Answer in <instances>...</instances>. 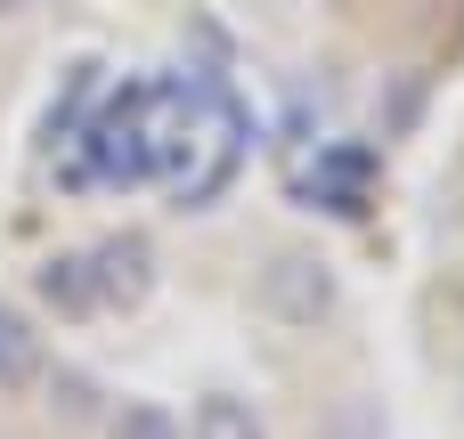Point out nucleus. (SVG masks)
Returning <instances> with one entry per match:
<instances>
[{"mask_svg":"<svg viewBox=\"0 0 464 439\" xmlns=\"http://www.w3.org/2000/svg\"><path fill=\"white\" fill-rule=\"evenodd\" d=\"M155 171H163V138H155V122H147V98H114V106L82 130L73 179H90V187H147Z\"/></svg>","mask_w":464,"mask_h":439,"instance_id":"nucleus-1","label":"nucleus"},{"mask_svg":"<svg viewBox=\"0 0 464 439\" xmlns=\"http://www.w3.org/2000/svg\"><path fill=\"white\" fill-rule=\"evenodd\" d=\"M334 301H343V285H334V261H318V253H277V261L261 269V310H269L277 326H294V334L326 326Z\"/></svg>","mask_w":464,"mask_h":439,"instance_id":"nucleus-2","label":"nucleus"},{"mask_svg":"<svg viewBox=\"0 0 464 439\" xmlns=\"http://www.w3.org/2000/svg\"><path fill=\"white\" fill-rule=\"evenodd\" d=\"M90 285H98V310H139L155 293V244L147 236H106L90 253Z\"/></svg>","mask_w":464,"mask_h":439,"instance_id":"nucleus-3","label":"nucleus"},{"mask_svg":"<svg viewBox=\"0 0 464 439\" xmlns=\"http://www.w3.org/2000/svg\"><path fill=\"white\" fill-rule=\"evenodd\" d=\"M33 293L57 310V318H90L98 310V285H90V253H57L33 269Z\"/></svg>","mask_w":464,"mask_h":439,"instance_id":"nucleus-4","label":"nucleus"},{"mask_svg":"<svg viewBox=\"0 0 464 439\" xmlns=\"http://www.w3.org/2000/svg\"><path fill=\"white\" fill-rule=\"evenodd\" d=\"M41 367H49V350H41L33 318H24L16 301H0V391H33Z\"/></svg>","mask_w":464,"mask_h":439,"instance_id":"nucleus-5","label":"nucleus"},{"mask_svg":"<svg viewBox=\"0 0 464 439\" xmlns=\"http://www.w3.org/2000/svg\"><path fill=\"white\" fill-rule=\"evenodd\" d=\"M179 439H269V432H261V415H253L245 399L212 391V399H196V415H188V432H179Z\"/></svg>","mask_w":464,"mask_h":439,"instance_id":"nucleus-6","label":"nucleus"},{"mask_svg":"<svg viewBox=\"0 0 464 439\" xmlns=\"http://www.w3.org/2000/svg\"><path fill=\"white\" fill-rule=\"evenodd\" d=\"M114 439H179V415L163 399H122L114 407Z\"/></svg>","mask_w":464,"mask_h":439,"instance_id":"nucleus-7","label":"nucleus"},{"mask_svg":"<svg viewBox=\"0 0 464 439\" xmlns=\"http://www.w3.org/2000/svg\"><path fill=\"white\" fill-rule=\"evenodd\" d=\"M41 383H49V407H57L65 424H90V415H98V391H90V375H73V367H65V375H49V367H41Z\"/></svg>","mask_w":464,"mask_h":439,"instance_id":"nucleus-8","label":"nucleus"},{"mask_svg":"<svg viewBox=\"0 0 464 439\" xmlns=\"http://www.w3.org/2000/svg\"><path fill=\"white\" fill-rule=\"evenodd\" d=\"M24 8H33V0H0V24H8V16H24Z\"/></svg>","mask_w":464,"mask_h":439,"instance_id":"nucleus-9","label":"nucleus"}]
</instances>
